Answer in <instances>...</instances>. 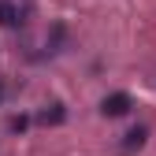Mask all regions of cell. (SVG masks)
I'll list each match as a JSON object with an SVG mask.
<instances>
[{"mask_svg":"<svg viewBox=\"0 0 156 156\" xmlns=\"http://www.w3.org/2000/svg\"><path fill=\"white\" fill-rule=\"evenodd\" d=\"M26 23V4H19V0H0V26H23Z\"/></svg>","mask_w":156,"mask_h":156,"instance_id":"6da1fadb","label":"cell"},{"mask_svg":"<svg viewBox=\"0 0 156 156\" xmlns=\"http://www.w3.org/2000/svg\"><path fill=\"white\" fill-rule=\"evenodd\" d=\"M130 108H134V97L130 93H108L104 104H101V112L108 115V119H119V115H126Z\"/></svg>","mask_w":156,"mask_h":156,"instance_id":"7a4b0ae2","label":"cell"},{"mask_svg":"<svg viewBox=\"0 0 156 156\" xmlns=\"http://www.w3.org/2000/svg\"><path fill=\"white\" fill-rule=\"evenodd\" d=\"M145 138H149V130H145V126H134V130L126 134V138H123V145H119V149H123V156H130V152H138V149L145 145Z\"/></svg>","mask_w":156,"mask_h":156,"instance_id":"3957f363","label":"cell"},{"mask_svg":"<svg viewBox=\"0 0 156 156\" xmlns=\"http://www.w3.org/2000/svg\"><path fill=\"white\" fill-rule=\"evenodd\" d=\"M37 119H41V123H63V104H48Z\"/></svg>","mask_w":156,"mask_h":156,"instance_id":"277c9868","label":"cell"}]
</instances>
